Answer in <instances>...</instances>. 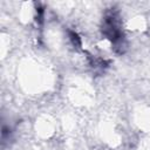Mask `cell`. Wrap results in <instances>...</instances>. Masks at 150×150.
<instances>
[{
  "label": "cell",
  "instance_id": "cell-2",
  "mask_svg": "<svg viewBox=\"0 0 150 150\" xmlns=\"http://www.w3.org/2000/svg\"><path fill=\"white\" fill-rule=\"evenodd\" d=\"M69 36H70V40H71V42H73V45L75 47H81V40H80V38H79V35L76 33L69 32Z\"/></svg>",
  "mask_w": 150,
  "mask_h": 150
},
{
  "label": "cell",
  "instance_id": "cell-1",
  "mask_svg": "<svg viewBox=\"0 0 150 150\" xmlns=\"http://www.w3.org/2000/svg\"><path fill=\"white\" fill-rule=\"evenodd\" d=\"M102 33L107 39H109L114 45H121L123 40V33L118 16L114 13L105 15L102 25Z\"/></svg>",
  "mask_w": 150,
  "mask_h": 150
}]
</instances>
